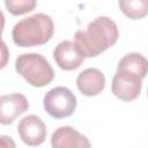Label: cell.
Returning a JSON list of instances; mask_svg holds the SVG:
<instances>
[{
    "mask_svg": "<svg viewBox=\"0 0 148 148\" xmlns=\"http://www.w3.org/2000/svg\"><path fill=\"white\" fill-rule=\"evenodd\" d=\"M119 31L116 22L108 16H98L79 29L74 35V43L81 53L88 58L97 57L118 40Z\"/></svg>",
    "mask_w": 148,
    "mask_h": 148,
    "instance_id": "1",
    "label": "cell"
},
{
    "mask_svg": "<svg viewBox=\"0 0 148 148\" xmlns=\"http://www.w3.org/2000/svg\"><path fill=\"white\" fill-rule=\"evenodd\" d=\"M43 105L47 114L54 119L71 117L77 105L76 96L66 87H54L49 90L43 99Z\"/></svg>",
    "mask_w": 148,
    "mask_h": 148,
    "instance_id": "4",
    "label": "cell"
},
{
    "mask_svg": "<svg viewBox=\"0 0 148 148\" xmlns=\"http://www.w3.org/2000/svg\"><path fill=\"white\" fill-rule=\"evenodd\" d=\"M16 72L31 86L45 87L54 77L53 68L50 62L39 53H22L15 60Z\"/></svg>",
    "mask_w": 148,
    "mask_h": 148,
    "instance_id": "3",
    "label": "cell"
},
{
    "mask_svg": "<svg viewBox=\"0 0 148 148\" xmlns=\"http://www.w3.org/2000/svg\"><path fill=\"white\" fill-rule=\"evenodd\" d=\"M147 68H148V62L146 57L138 52H131L125 54L120 59L117 66V71L134 74L139 76L141 80L146 77Z\"/></svg>",
    "mask_w": 148,
    "mask_h": 148,
    "instance_id": "11",
    "label": "cell"
},
{
    "mask_svg": "<svg viewBox=\"0 0 148 148\" xmlns=\"http://www.w3.org/2000/svg\"><path fill=\"white\" fill-rule=\"evenodd\" d=\"M142 88V80L131 73L117 71L112 77L111 90L116 97L124 102H131L139 97Z\"/></svg>",
    "mask_w": 148,
    "mask_h": 148,
    "instance_id": "5",
    "label": "cell"
},
{
    "mask_svg": "<svg viewBox=\"0 0 148 148\" xmlns=\"http://www.w3.org/2000/svg\"><path fill=\"white\" fill-rule=\"evenodd\" d=\"M118 5L121 12L132 20H140L148 13L147 0H120Z\"/></svg>",
    "mask_w": 148,
    "mask_h": 148,
    "instance_id": "12",
    "label": "cell"
},
{
    "mask_svg": "<svg viewBox=\"0 0 148 148\" xmlns=\"http://www.w3.org/2000/svg\"><path fill=\"white\" fill-rule=\"evenodd\" d=\"M17 133L21 140L30 146H40L46 139V126L44 121L36 114L23 117L17 125Z\"/></svg>",
    "mask_w": 148,
    "mask_h": 148,
    "instance_id": "6",
    "label": "cell"
},
{
    "mask_svg": "<svg viewBox=\"0 0 148 148\" xmlns=\"http://www.w3.org/2000/svg\"><path fill=\"white\" fill-rule=\"evenodd\" d=\"M52 148H91L89 139L72 126L58 127L51 136Z\"/></svg>",
    "mask_w": 148,
    "mask_h": 148,
    "instance_id": "9",
    "label": "cell"
},
{
    "mask_svg": "<svg viewBox=\"0 0 148 148\" xmlns=\"http://www.w3.org/2000/svg\"><path fill=\"white\" fill-rule=\"evenodd\" d=\"M76 86L82 95L96 96L105 88V75L98 68H87L77 75Z\"/></svg>",
    "mask_w": 148,
    "mask_h": 148,
    "instance_id": "10",
    "label": "cell"
},
{
    "mask_svg": "<svg viewBox=\"0 0 148 148\" xmlns=\"http://www.w3.org/2000/svg\"><path fill=\"white\" fill-rule=\"evenodd\" d=\"M3 28H5V15H3L2 10L0 9V69L5 68L7 66V64H8V60H9L8 46L1 38Z\"/></svg>",
    "mask_w": 148,
    "mask_h": 148,
    "instance_id": "14",
    "label": "cell"
},
{
    "mask_svg": "<svg viewBox=\"0 0 148 148\" xmlns=\"http://www.w3.org/2000/svg\"><path fill=\"white\" fill-rule=\"evenodd\" d=\"M53 58L57 65L64 71H74L84 61V56L73 40H62L53 50Z\"/></svg>",
    "mask_w": 148,
    "mask_h": 148,
    "instance_id": "7",
    "label": "cell"
},
{
    "mask_svg": "<svg viewBox=\"0 0 148 148\" xmlns=\"http://www.w3.org/2000/svg\"><path fill=\"white\" fill-rule=\"evenodd\" d=\"M35 0H6L5 6L13 15H22L31 12L36 7Z\"/></svg>",
    "mask_w": 148,
    "mask_h": 148,
    "instance_id": "13",
    "label": "cell"
},
{
    "mask_svg": "<svg viewBox=\"0 0 148 148\" xmlns=\"http://www.w3.org/2000/svg\"><path fill=\"white\" fill-rule=\"evenodd\" d=\"M29 103L24 95L14 92L0 96V124L10 125L13 121L28 111Z\"/></svg>",
    "mask_w": 148,
    "mask_h": 148,
    "instance_id": "8",
    "label": "cell"
},
{
    "mask_svg": "<svg viewBox=\"0 0 148 148\" xmlns=\"http://www.w3.org/2000/svg\"><path fill=\"white\" fill-rule=\"evenodd\" d=\"M0 148H16L15 141L8 135H0Z\"/></svg>",
    "mask_w": 148,
    "mask_h": 148,
    "instance_id": "15",
    "label": "cell"
},
{
    "mask_svg": "<svg viewBox=\"0 0 148 148\" xmlns=\"http://www.w3.org/2000/svg\"><path fill=\"white\" fill-rule=\"evenodd\" d=\"M54 31V23L50 15L37 13L24 17L13 27L12 37L21 47L40 46L47 43Z\"/></svg>",
    "mask_w": 148,
    "mask_h": 148,
    "instance_id": "2",
    "label": "cell"
}]
</instances>
